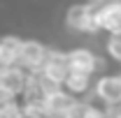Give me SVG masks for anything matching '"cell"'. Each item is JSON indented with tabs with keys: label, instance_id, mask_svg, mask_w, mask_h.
Instances as JSON below:
<instances>
[{
	"label": "cell",
	"instance_id": "1",
	"mask_svg": "<svg viewBox=\"0 0 121 118\" xmlns=\"http://www.w3.org/2000/svg\"><path fill=\"white\" fill-rule=\"evenodd\" d=\"M93 95L103 109L117 111L121 109V76L119 74H100L93 81Z\"/></svg>",
	"mask_w": 121,
	"mask_h": 118
},
{
	"label": "cell",
	"instance_id": "2",
	"mask_svg": "<svg viewBox=\"0 0 121 118\" xmlns=\"http://www.w3.org/2000/svg\"><path fill=\"white\" fill-rule=\"evenodd\" d=\"M65 26L75 32L82 35H98L100 30L95 26V12H93V2H79L70 5L65 12Z\"/></svg>",
	"mask_w": 121,
	"mask_h": 118
},
{
	"label": "cell",
	"instance_id": "3",
	"mask_svg": "<svg viewBox=\"0 0 121 118\" xmlns=\"http://www.w3.org/2000/svg\"><path fill=\"white\" fill-rule=\"evenodd\" d=\"M40 76H44L47 81H51L54 86L63 88V81L68 79L70 74V65H68V51L63 49H49L47 51V58L40 67Z\"/></svg>",
	"mask_w": 121,
	"mask_h": 118
},
{
	"label": "cell",
	"instance_id": "4",
	"mask_svg": "<svg viewBox=\"0 0 121 118\" xmlns=\"http://www.w3.org/2000/svg\"><path fill=\"white\" fill-rule=\"evenodd\" d=\"M93 12L100 32L121 35V2H93Z\"/></svg>",
	"mask_w": 121,
	"mask_h": 118
},
{
	"label": "cell",
	"instance_id": "5",
	"mask_svg": "<svg viewBox=\"0 0 121 118\" xmlns=\"http://www.w3.org/2000/svg\"><path fill=\"white\" fill-rule=\"evenodd\" d=\"M47 51H49V46H44L40 39H23L16 65H19L23 72H28V74L40 72V67H42V63H44V58H47Z\"/></svg>",
	"mask_w": 121,
	"mask_h": 118
},
{
	"label": "cell",
	"instance_id": "6",
	"mask_svg": "<svg viewBox=\"0 0 121 118\" xmlns=\"http://www.w3.org/2000/svg\"><path fill=\"white\" fill-rule=\"evenodd\" d=\"M68 65H70V72L95 76V72L100 70V56L89 46H72L68 49Z\"/></svg>",
	"mask_w": 121,
	"mask_h": 118
},
{
	"label": "cell",
	"instance_id": "7",
	"mask_svg": "<svg viewBox=\"0 0 121 118\" xmlns=\"http://www.w3.org/2000/svg\"><path fill=\"white\" fill-rule=\"evenodd\" d=\"M26 79H28V72H23L19 65L5 67V70L0 72V90H2L9 100H21L23 88H26Z\"/></svg>",
	"mask_w": 121,
	"mask_h": 118
},
{
	"label": "cell",
	"instance_id": "8",
	"mask_svg": "<svg viewBox=\"0 0 121 118\" xmlns=\"http://www.w3.org/2000/svg\"><path fill=\"white\" fill-rule=\"evenodd\" d=\"M75 102L77 100L72 95H68L65 90L60 88V90H56V93H49V95L42 97V109H44L47 118H65Z\"/></svg>",
	"mask_w": 121,
	"mask_h": 118
},
{
	"label": "cell",
	"instance_id": "9",
	"mask_svg": "<svg viewBox=\"0 0 121 118\" xmlns=\"http://www.w3.org/2000/svg\"><path fill=\"white\" fill-rule=\"evenodd\" d=\"M63 90L68 95H72L75 100H84V95L93 90V76L89 74H79V72H70L68 79L63 81Z\"/></svg>",
	"mask_w": 121,
	"mask_h": 118
},
{
	"label": "cell",
	"instance_id": "10",
	"mask_svg": "<svg viewBox=\"0 0 121 118\" xmlns=\"http://www.w3.org/2000/svg\"><path fill=\"white\" fill-rule=\"evenodd\" d=\"M21 37L16 35H5L0 37V60L5 63V67H14L19 63V51H21Z\"/></svg>",
	"mask_w": 121,
	"mask_h": 118
},
{
	"label": "cell",
	"instance_id": "11",
	"mask_svg": "<svg viewBox=\"0 0 121 118\" xmlns=\"http://www.w3.org/2000/svg\"><path fill=\"white\" fill-rule=\"evenodd\" d=\"M105 53L109 56V60L121 65V35H109L105 39Z\"/></svg>",
	"mask_w": 121,
	"mask_h": 118
},
{
	"label": "cell",
	"instance_id": "12",
	"mask_svg": "<svg viewBox=\"0 0 121 118\" xmlns=\"http://www.w3.org/2000/svg\"><path fill=\"white\" fill-rule=\"evenodd\" d=\"M0 118H21V102L9 100V102L0 104Z\"/></svg>",
	"mask_w": 121,
	"mask_h": 118
},
{
	"label": "cell",
	"instance_id": "13",
	"mask_svg": "<svg viewBox=\"0 0 121 118\" xmlns=\"http://www.w3.org/2000/svg\"><path fill=\"white\" fill-rule=\"evenodd\" d=\"M112 118H121V109H117V111H112Z\"/></svg>",
	"mask_w": 121,
	"mask_h": 118
},
{
	"label": "cell",
	"instance_id": "14",
	"mask_svg": "<svg viewBox=\"0 0 121 118\" xmlns=\"http://www.w3.org/2000/svg\"><path fill=\"white\" fill-rule=\"evenodd\" d=\"M105 118H112V111H109V114H107V116H105Z\"/></svg>",
	"mask_w": 121,
	"mask_h": 118
}]
</instances>
